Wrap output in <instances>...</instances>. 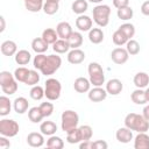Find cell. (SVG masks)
Segmentation results:
<instances>
[{
  "instance_id": "cell-8",
  "label": "cell",
  "mask_w": 149,
  "mask_h": 149,
  "mask_svg": "<svg viewBox=\"0 0 149 149\" xmlns=\"http://www.w3.org/2000/svg\"><path fill=\"white\" fill-rule=\"evenodd\" d=\"M19 123L12 119L0 120V134L7 137H14L19 133Z\"/></svg>"
},
{
  "instance_id": "cell-50",
  "label": "cell",
  "mask_w": 149,
  "mask_h": 149,
  "mask_svg": "<svg viewBox=\"0 0 149 149\" xmlns=\"http://www.w3.org/2000/svg\"><path fill=\"white\" fill-rule=\"evenodd\" d=\"M80 149H93V141L88 140V141H81V143L79 144Z\"/></svg>"
},
{
  "instance_id": "cell-37",
  "label": "cell",
  "mask_w": 149,
  "mask_h": 149,
  "mask_svg": "<svg viewBox=\"0 0 149 149\" xmlns=\"http://www.w3.org/2000/svg\"><path fill=\"white\" fill-rule=\"evenodd\" d=\"M30 70L24 68V66H20V68H16L15 71H14V77L17 81L20 83H26L27 78H28V74H29Z\"/></svg>"
},
{
  "instance_id": "cell-30",
  "label": "cell",
  "mask_w": 149,
  "mask_h": 149,
  "mask_svg": "<svg viewBox=\"0 0 149 149\" xmlns=\"http://www.w3.org/2000/svg\"><path fill=\"white\" fill-rule=\"evenodd\" d=\"M48 44H54L57 40H58V34L55 29L52 28H47L43 30L42 33V36H41Z\"/></svg>"
},
{
  "instance_id": "cell-13",
  "label": "cell",
  "mask_w": 149,
  "mask_h": 149,
  "mask_svg": "<svg viewBox=\"0 0 149 149\" xmlns=\"http://www.w3.org/2000/svg\"><path fill=\"white\" fill-rule=\"evenodd\" d=\"M27 143L33 148H40L44 144V137L42 133L31 132L27 136Z\"/></svg>"
},
{
  "instance_id": "cell-19",
  "label": "cell",
  "mask_w": 149,
  "mask_h": 149,
  "mask_svg": "<svg viewBox=\"0 0 149 149\" xmlns=\"http://www.w3.org/2000/svg\"><path fill=\"white\" fill-rule=\"evenodd\" d=\"M136 88H144L149 85V74L147 72H137L133 78Z\"/></svg>"
},
{
  "instance_id": "cell-34",
  "label": "cell",
  "mask_w": 149,
  "mask_h": 149,
  "mask_svg": "<svg viewBox=\"0 0 149 149\" xmlns=\"http://www.w3.org/2000/svg\"><path fill=\"white\" fill-rule=\"evenodd\" d=\"M116 15L120 20H123V21H128L133 17L134 15V10L130 6H126V7H122V8H119L116 10Z\"/></svg>"
},
{
  "instance_id": "cell-36",
  "label": "cell",
  "mask_w": 149,
  "mask_h": 149,
  "mask_svg": "<svg viewBox=\"0 0 149 149\" xmlns=\"http://www.w3.org/2000/svg\"><path fill=\"white\" fill-rule=\"evenodd\" d=\"M112 41H113V43H114L115 45L121 47V45H123V44H126V43L128 42V37H127L120 29H118V30H115V31L113 33Z\"/></svg>"
},
{
  "instance_id": "cell-43",
  "label": "cell",
  "mask_w": 149,
  "mask_h": 149,
  "mask_svg": "<svg viewBox=\"0 0 149 149\" xmlns=\"http://www.w3.org/2000/svg\"><path fill=\"white\" fill-rule=\"evenodd\" d=\"M119 29L128 37V40H130L132 37H134V35H135V27H134V24H132V23H123V24H121L120 27H119Z\"/></svg>"
},
{
  "instance_id": "cell-25",
  "label": "cell",
  "mask_w": 149,
  "mask_h": 149,
  "mask_svg": "<svg viewBox=\"0 0 149 149\" xmlns=\"http://www.w3.org/2000/svg\"><path fill=\"white\" fill-rule=\"evenodd\" d=\"M40 130L43 135L51 136L57 132V125L54 121H43L40 126Z\"/></svg>"
},
{
  "instance_id": "cell-48",
  "label": "cell",
  "mask_w": 149,
  "mask_h": 149,
  "mask_svg": "<svg viewBox=\"0 0 149 149\" xmlns=\"http://www.w3.org/2000/svg\"><path fill=\"white\" fill-rule=\"evenodd\" d=\"M113 6L116 9L126 7V6H129V0H113Z\"/></svg>"
},
{
  "instance_id": "cell-3",
  "label": "cell",
  "mask_w": 149,
  "mask_h": 149,
  "mask_svg": "<svg viewBox=\"0 0 149 149\" xmlns=\"http://www.w3.org/2000/svg\"><path fill=\"white\" fill-rule=\"evenodd\" d=\"M93 21L99 27H106L109 22V15H111V7L108 5H97L93 10Z\"/></svg>"
},
{
  "instance_id": "cell-24",
  "label": "cell",
  "mask_w": 149,
  "mask_h": 149,
  "mask_svg": "<svg viewBox=\"0 0 149 149\" xmlns=\"http://www.w3.org/2000/svg\"><path fill=\"white\" fill-rule=\"evenodd\" d=\"M14 58H15L16 64H19V65H27L30 62V59H31V55H30V52L28 50L21 49V50H19L15 54Z\"/></svg>"
},
{
  "instance_id": "cell-32",
  "label": "cell",
  "mask_w": 149,
  "mask_h": 149,
  "mask_svg": "<svg viewBox=\"0 0 149 149\" xmlns=\"http://www.w3.org/2000/svg\"><path fill=\"white\" fill-rule=\"evenodd\" d=\"M71 8H72V12H73V13H76V14H78V15H81V14H84V13L87 10V8H88L87 0H74V1L72 2Z\"/></svg>"
},
{
  "instance_id": "cell-29",
  "label": "cell",
  "mask_w": 149,
  "mask_h": 149,
  "mask_svg": "<svg viewBox=\"0 0 149 149\" xmlns=\"http://www.w3.org/2000/svg\"><path fill=\"white\" fill-rule=\"evenodd\" d=\"M52 49L56 54H65L69 51L70 44L68 42V40H63V38H58L54 44H52Z\"/></svg>"
},
{
  "instance_id": "cell-28",
  "label": "cell",
  "mask_w": 149,
  "mask_h": 149,
  "mask_svg": "<svg viewBox=\"0 0 149 149\" xmlns=\"http://www.w3.org/2000/svg\"><path fill=\"white\" fill-rule=\"evenodd\" d=\"M68 42L71 49H77L83 44V35L79 31H72L68 38Z\"/></svg>"
},
{
  "instance_id": "cell-39",
  "label": "cell",
  "mask_w": 149,
  "mask_h": 149,
  "mask_svg": "<svg viewBox=\"0 0 149 149\" xmlns=\"http://www.w3.org/2000/svg\"><path fill=\"white\" fill-rule=\"evenodd\" d=\"M59 9V5L58 2H54V1H45L43 5V12L47 15H54L58 12Z\"/></svg>"
},
{
  "instance_id": "cell-11",
  "label": "cell",
  "mask_w": 149,
  "mask_h": 149,
  "mask_svg": "<svg viewBox=\"0 0 149 149\" xmlns=\"http://www.w3.org/2000/svg\"><path fill=\"white\" fill-rule=\"evenodd\" d=\"M122 90H123V84L118 78L109 79L106 83V91L111 95H118V94H120L122 92Z\"/></svg>"
},
{
  "instance_id": "cell-12",
  "label": "cell",
  "mask_w": 149,
  "mask_h": 149,
  "mask_svg": "<svg viewBox=\"0 0 149 149\" xmlns=\"http://www.w3.org/2000/svg\"><path fill=\"white\" fill-rule=\"evenodd\" d=\"M84 59H85V52H84L83 50H80L79 48L72 49L71 51L68 52V62H69L70 64L77 65V64L83 63Z\"/></svg>"
},
{
  "instance_id": "cell-10",
  "label": "cell",
  "mask_w": 149,
  "mask_h": 149,
  "mask_svg": "<svg viewBox=\"0 0 149 149\" xmlns=\"http://www.w3.org/2000/svg\"><path fill=\"white\" fill-rule=\"evenodd\" d=\"M107 91L106 88H102L101 86H94L93 88H90L87 95H88V99L92 101V102H100L102 100H105L107 98Z\"/></svg>"
},
{
  "instance_id": "cell-14",
  "label": "cell",
  "mask_w": 149,
  "mask_h": 149,
  "mask_svg": "<svg viewBox=\"0 0 149 149\" xmlns=\"http://www.w3.org/2000/svg\"><path fill=\"white\" fill-rule=\"evenodd\" d=\"M76 27L80 31H90L92 29V19L87 15H79L76 19Z\"/></svg>"
},
{
  "instance_id": "cell-27",
  "label": "cell",
  "mask_w": 149,
  "mask_h": 149,
  "mask_svg": "<svg viewBox=\"0 0 149 149\" xmlns=\"http://www.w3.org/2000/svg\"><path fill=\"white\" fill-rule=\"evenodd\" d=\"M26 8L31 13H37L43 9L44 0H23Z\"/></svg>"
},
{
  "instance_id": "cell-52",
  "label": "cell",
  "mask_w": 149,
  "mask_h": 149,
  "mask_svg": "<svg viewBox=\"0 0 149 149\" xmlns=\"http://www.w3.org/2000/svg\"><path fill=\"white\" fill-rule=\"evenodd\" d=\"M142 115L149 121V105H146V106H144V108H143V111H142Z\"/></svg>"
},
{
  "instance_id": "cell-41",
  "label": "cell",
  "mask_w": 149,
  "mask_h": 149,
  "mask_svg": "<svg viewBox=\"0 0 149 149\" xmlns=\"http://www.w3.org/2000/svg\"><path fill=\"white\" fill-rule=\"evenodd\" d=\"M79 128V133H80V137H81V141H88L92 139V135H93V129L91 126L88 125H83Z\"/></svg>"
},
{
  "instance_id": "cell-54",
  "label": "cell",
  "mask_w": 149,
  "mask_h": 149,
  "mask_svg": "<svg viewBox=\"0 0 149 149\" xmlns=\"http://www.w3.org/2000/svg\"><path fill=\"white\" fill-rule=\"evenodd\" d=\"M144 91H146V97H147V101L149 102V87H147V88H146Z\"/></svg>"
},
{
  "instance_id": "cell-16",
  "label": "cell",
  "mask_w": 149,
  "mask_h": 149,
  "mask_svg": "<svg viewBox=\"0 0 149 149\" xmlns=\"http://www.w3.org/2000/svg\"><path fill=\"white\" fill-rule=\"evenodd\" d=\"M90 87H91V81L85 77H78L73 83V88L78 93H86L90 91Z\"/></svg>"
},
{
  "instance_id": "cell-35",
  "label": "cell",
  "mask_w": 149,
  "mask_h": 149,
  "mask_svg": "<svg viewBox=\"0 0 149 149\" xmlns=\"http://www.w3.org/2000/svg\"><path fill=\"white\" fill-rule=\"evenodd\" d=\"M47 147L50 148V149H63L64 148V142L59 136L51 135L47 141Z\"/></svg>"
},
{
  "instance_id": "cell-45",
  "label": "cell",
  "mask_w": 149,
  "mask_h": 149,
  "mask_svg": "<svg viewBox=\"0 0 149 149\" xmlns=\"http://www.w3.org/2000/svg\"><path fill=\"white\" fill-rule=\"evenodd\" d=\"M38 107H40V109H41V112H42V114H43L44 118L50 116L52 114V112H54V105L51 102H47V101L45 102H42Z\"/></svg>"
},
{
  "instance_id": "cell-38",
  "label": "cell",
  "mask_w": 149,
  "mask_h": 149,
  "mask_svg": "<svg viewBox=\"0 0 149 149\" xmlns=\"http://www.w3.org/2000/svg\"><path fill=\"white\" fill-rule=\"evenodd\" d=\"M66 141L70 144H74V143L81 142V137H80V133H79V128L78 127L66 133Z\"/></svg>"
},
{
  "instance_id": "cell-17",
  "label": "cell",
  "mask_w": 149,
  "mask_h": 149,
  "mask_svg": "<svg viewBox=\"0 0 149 149\" xmlns=\"http://www.w3.org/2000/svg\"><path fill=\"white\" fill-rule=\"evenodd\" d=\"M56 31L58 34V37L59 38H63V40H68L69 36L71 35V33L73 31L72 28H71V24L69 22H59L56 27Z\"/></svg>"
},
{
  "instance_id": "cell-1",
  "label": "cell",
  "mask_w": 149,
  "mask_h": 149,
  "mask_svg": "<svg viewBox=\"0 0 149 149\" xmlns=\"http://www.w3.org/2000/svg\"><path fill=\"white\" fill-rule=\"evenodd\" d=\"M125 126L137 133H146L149 129V121L143 115L129 113L125 118Z\"/></svg>"
},
{
  "instance_id": "cell-4",
  "label": "cell",
  "mask_w": 149,
  "mask_h": 149,
  "mask_svg": "<svg viewBox=\"0 0 149 149\" xmlns=\"http://www.w3.org/2000/svg\"><path fill=\"white\" fill-rule=\"evenodd\" d=\"M87 71H88V77H90L91 85L102 86V84L105 83V74H104L101 65L97 62H91L88 64Z\"/></svg>"
},
{
  "instance_id": "cell-40",
  "label": "cell",
  "mask_w": 149,
  "mask_h": 149,
  "mask_svg": "<svg viewBox=\"0 0 149 149\" xmlns=\"http://www.w3.org/2000/svg\"><path fill=\"white\" fill-rule=\"evenodd\" d=\"M29 95L31 99L34 100H41L43 97H45V93H44V88L40 85H34L29 92Z\"/></svg>"
},
{
  "instance_id": "cell-51",
  "label": "cell",
  "mask_w": 149,
  "mask_h": 149,
  "mask_svg": "<svg viewBox=\"0 0 149 149\" xmlns=\"http://www.w3.org/2000/svg\"><path fill=\"white\" fill-rule=\"evenodd\" d=\"M141 13L146 16H149V0L144 1L142 5H141Z\"/></svg>"
},
{
  "instance_id": "cell-26",
  "label": "cell",
  "mask_w": 149,
  "mask_h": 149,
  "mask_svg": "<svg viewBox=\"0 0 149 149\" xmlns=\"http://www.w3.org/2000/svg\"><path fill=\"white\" fill-rule=\"evenodd\" d=\"M88 40L93 44H99L104 41V31L101 28H92L88 31Z\"/></svg>"
},
{
  "instance_id": "cell-2",
  "label": "cell",
  "mask_w": 149,
  "mask_h": 149,
  "mask_svg": "<svg viewBox=\"0 0 149 149\" xmlns=\"http://www.w3.org/2000/svg\"><path fill=\"white\" fill-rule=\"evenodd\" d=\"M0 86L5 94L12 95L17 91V80L14 77V73L9 71L0 72Z\"/></svg>"
},
{
  "instance_id": "cell-22",
  "label": "cell",
  "mask_w": 149,
  "mask_h": 149,
  "mask_svg": "<svg viewBox=\"0 0 149 149\" xmlns=\"http://www.w3.org/2000/svg\"><path fill=\"white\" fill-rule=\"evenodd\" d=\"M130 99L134 104L136 105H146L147 101V97H146V91L143 88H136L130 94Z\"/></svg>"
},
{
  "instance_id": "cell-42",
  "label": "cell",
  "mask_w": 149,
  "mask_h": 149,
  "mask_svg": "<svg viewBox=\"0 0 149 149\" xmlns=\"http://www.w3.org/2000/svg\"><path fill=\"white\" fill-rule=\"evenodd\" d=\"M126 49H127V51H128L129 55L135 56V55H137V54L140 52V44H139L137 41L130 38V40H128V42L126 43Z\"/></svg>"
},
{
  "instance_id": "cell-18",
  "label": "cell",
  "mask_w": 149,
  "mask_h": 149,
  "mask_svg": "<svg viewBox=\"0 0 149 149\" xmlns=\"http://www.w3.org/2000/svg\"><path fill=\"white\" fill-rule=\"evenodd\" d=\"M29 107V102L24 97H17L14 101H13V108L17 114H23L28 111Z\"/></svg>"
},
{
  "instance_id": "cell-46",
  "label": "cell",
  "mask_w": 149,
  "mask_h": 149,
  "mask_svg": "<svg viewBox=\"0 0 149 149\" xmlns=\"http://www.w3.org/2000/svg\"><path fill=\"white\" fill-rule=\"evenodd\" d=\"M45 58H47V56H45L44 54H36V56H35L34 59H33V65H34V68L37 69V70H40V69L42 68V65H43Z\"/></svg>"
},
{
  "instance_id": "cell-53",
  "label": "cell",
  "mask_w": 149,
  "mask_h": 149,
  "mask_svg": "<svg viewBox=\"0 0 149 149\" xmlns=\"http://www.w3.org/2000/svg\"><path fill=\"white\" fill-rule=\"evenodd\" d=\"M0 22H1V27H0V31L2 33L6 28V23H5V17L3 16H0Z\"/></svg>"
},
{
  "instance_id": "cell-5",
  "label": "cell",
  "mask_w": 149,
  "mask_h": 149,
  "mask_svg": "<svg viewBox=\"0 0 149 149\" xmlns=\"http://www.w3.org/2000/svg\"><path fill=\"white\" fill-rule=\"evenodd\" d=\"M44 93L48 100L50 101H55L61 97V92H62V85L59 83L58 79L56 78H49L45 80L44 83Z\"/></svg>"
},
{
  "instance_id": "cell-20",
  "label": "cell",
  "mask_w": 149,
  "mask_h": 149,
  "mask_svg": "<svg viewBox=\"0 0 149 149\" xmlns=\"http://www.w3.org/2000/svg\"><path fill=\"white\" fill-rule=\"evenodd\" d=\"M135 149H149V136L146 133H139L134 139Z\"/></svg>"
},
{
  "instance_id": "cell-55",
  "label": "cell",
  "mask_w": 149,
  "mask_h": 149,
  "mask_svg": "<svg viewBox=\"0 0 149 149\" xmlns=\"http://www.w3.org/2000/svg\"><path fill=\"white\" fill-rule=\"evenodd\" d=\"M87 1H90V2H92V3H100L102 0H87Z\"/></svg>"
},
{
  "instance_id": "cell-21",
  "label": "cell",
  "mask_w": 149,
  "mask_h": 149,
  "mask_svg": "<svg viewBox=\"0 0 149 149\" xmlns=\"http://www.w3.org/2000/svg\"><path fill=\"white\" fill-rule=\"evenodd\" d=\"M1 52L2 55L5 56H14L16 52H17V45L14 41H10V40H7L5 42H2L1 44Z\"/></svg>"
},
{
  "instance_id": "cell-31",
  "label": "cell",
  "mask_w": 149,
  "mask_h": 149,
  "mask_svg": "<svg viewBox=\"0 0 149 149\" xmlns=\"http://www.w3.org/2000/svg\"><path fill=\"white\" fill-rule=\"evenodd\" d=\"M12 109V101L9 100L8 97L6 95H1L0 97V115L1 116H6L10 113Z\"/></svg>"
},
{
  "instance_id": "cell-6",
  "label": "cell",
  "mask_w": 149,
  "mask_h": 149,
  "mask_svg": "<svg viewBox=\"0 0 149 149\" xmlns=\"http://www.w3.org/2000/svg\"><path fill=\"white\" fill-rule=\"evenodd\" d=\"M61 120H62V123H61L62 130L68 133V132H70V130H72L74 128H77L78 122H79V116L74 111L66 109V111H64L62 113Z\"/></svg>"
},
{
  "instance_id": "cell-23",
  "label": "cell",
  "mask_w": 149,
  "mask_h": 149,
  "mask_svg": "<svg viewBox=\"0 0 149 149\" xmlns=\"http://www.w3.org/2000/svg\"><path fill=\"white\" fill-rule=\"evenodd\" d=\"M49 48V44L42 38V37H36L31 41V49L36 54H44Z\"/></svg>"
},
{
  "instance_id": "cell-9",
  "label": "cell",
  "mask_w": 149,
  "mask_h": 149,
  "mask_svg": "<svg viewBox=\"0 0 149 149\" xmlns=\"http://www.w3.org/2000/svg\"><path fill=\"white\" fill-rule=\"evenodd\" d=\"M128 58H129V54H128L127 49H125V48L119 47V48L113 49L111 52V59L118 65L125 64L128 61Z\"/></svg>"
},
{
  "instance_id": "cell-47",
  "label": "cell",
  "mask_w": 149,
  "mask_h": 149,
  "mask_svg": "<svg viewBox=\"0 0 149 149\" xmlns=\"http://www.w3.org/2000/svg\"><path fill=\"white\" fill-rule=\"evenodd\" d=\"M108 144L104 140H98L93 142V149H107Z\"/></svg>"
},
{
  "instance_id": "cell-56",
  "label": "cell",
  "mask_w": 149,
  "mask_h": 149,
  "mask_svg": "<svg viewBox=\"0 0 149 149\" xmlns=\"http://www.w3.org/2000/svg\"><path fill=\"white\" fill-rule=\"evenodd\" d=\"M45 1H54V2H59L61 0H45Z\"/></svg>"
},
{
  "instance_id": "cell-44",
  "label": "cell",
  "mask_w": 149,
  "mask_h": 149,
  "mask_svg": "<svg viewBox=\"0 0 149 149\" xmlns=\"http://www.w3.org/2000/svg\"><path fill=\"white\" fill-rule=\"evenodd\" d=\"M40 81V74L36 70H30L29 74H28V78L26 80V85H29V86H34V85H37Z\"/></svg>"
},
{
  "instance_id": "cell-49",
  "label": "cell",
  "mask_w": 149,
  "mask_h": 149,
  "mask_svg": "<svg viewBox=\"0 0 149 149\" xmlns=\"http://www.w3.org/2000/svg\"><path fill=\"white\" fill-rule=\"evenodd\" d=\"M10 147V142L9 140H7V136L1 135L0 136V149H7Z\"/></svg>"
},
{
  "instance_id": "cell-33",
  "label": "cell",
  "mask_w": 149,
  "mask_h": 149,
  "mask_svg": "<svg viewBox=\"0 0 149 149\" xmlns=\"http://www.w3.org/2000/svg\"><path fill=\"white\" fill-rule=\"evenodd\" d=\"M43 118H44V116H43V114H42L40 107H36V106H35V107L29 108V111H28V119H29L33 123H38V122H41Z\"/></svg>"
},
{
  "instance_id": "cell-7",
  "label": "cell",
  "mask_w": 149,
  "mask_h": 149,
  "mask_svg": "<svg viewBox=\"0 0 149 149\" xmlns=\"http://www.w3.org/2000/svg\"><path fill=\"white\" fill-rule=\"evenodd\" d=\"M62 65V58L57 55H49L47 56L42 68L40 69L41 73L44 76H51L54 74Z\"/></svg>"
},
{
  "instance_id": "cell-15",
  "label": "cell",
  "mask_w": 149,
  "mask_h": 149,
  "mask_svg": "<svg viewBox=\"0 0 149 149\" xmlns=\"http://www.w3.org/2000/svg\"><path fill=\"white\" fill-rule=\"evenodd\" d=\"M115 137L120 143H129L133 140V133L132 129H129L128 127H121L116 130L115 133Z\"/></svg>"
}]
</instances>
